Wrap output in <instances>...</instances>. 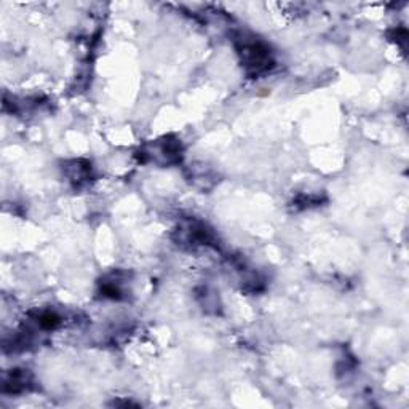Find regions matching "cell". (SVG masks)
Masks as SVG:
<instances>
[{
    "label": "cell",
    "instance_id": "obj_2",
    "mask_svg": "<svg viewBox=\"0 0 409 409\" xmlns=\"http://www.w3.org/2000/svg\"><path fill=\"white\" fill-rule=\"evenodd\" d=\"M143 162L154 160V162H162L167 163V165H171V163H178L181 160L183 147L178 139H170L165 138L162 139L160 143L154 144V149H144L143 152Z\"/></svg>",
    "mask_w": 409,
    "mask_h": 409
},
{
    "label": "cell",
    "instance_id": "obj_1",
    "mask_svg": "<svg viewBox=\"0 0 409 409\" xmlns=\"http://www.w3.org/2000/svg\"><path fill=\"white\" fill-rule=\"evenodd\" d=\"M238 54L243 66L247 68L248 72L254 75L267 72V70L274 66V59H272L270 50L264 45V43H261L258 40L240 42Z\"/></svg>",
    "mask_w": 409,
    "mask_h": 409
},
{
    "label": "cell",
    "instance_id": "obj_4",
    "mask_svg": "<svg viewBox=\"0 0 409 409\" xmlns=\"http://www.w3.org/2000/svg\"><path fill=\"white\" fill-rule=\"evenodd\" d=\"M37 325L43 331H52L56 330L59 325H61V317L54 312H42L39 317H37Z\"/></svg>",
    "mask_w": 409,
    "mask_h": 409
},
{
    "label": "cell",
    "instance_id": "obj_3",
    "mask_svg": "<svg viewBox=\"0 0 409 409\" xmlns=\"http://www.w3.org/2000/svg\"><path fill=\"white\" fill-rule=\"evenodd\" d=\"M29 374L24 369H15L8 374V378L3 383V390L10 392V394H20L27 389L29 385Z\"/></svg>",
    "mask_w": 409,
    "mask_h": 409
}]
</instances>
